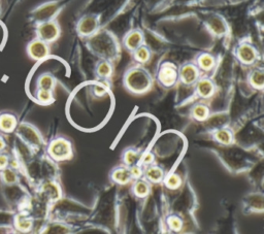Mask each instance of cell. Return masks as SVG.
I'll list each match as a JSON object with an SVG mask.
<instances>
[{
	"label": "cell",
	"instance_id": "cell-9",
	"mask_svg": "<svg viewBox=\"0 0 264 234\" xmlns=\"http://www.w3.org/2000/svg\"><path fill=\"white\" fill-rule=\"evenodd\" d=\"M19 135L23 138V140L30 145L31 148H40L43 144V138L34 127L28 124H22L18 128Z\"/></svg>",
	"mask_w": 264,
	"mask_h": 234
},
{
	"label": "cell",
	"instance_id": "cell-16",
	"mask_svg": "<svg viewBox=\"0 0 264 234\" xmlns=\"http://www.w3.org/2000/svg\"><path fill=\"white\" fill-rule=\"evenodd\" d=\"M142 174L150 184H160L165 178L164 169L157 164H150L145 166Z\"/></svg>",
	"mask_w": 264,
	"mask_h": 234
},
{
	"label": "cell",
	"instance_id": "cell-24",
	"mask_svg": "<svg viewBox=\"0 0 264 234\" xmlns=\"http://www.w3.org/2000/svg\"><path fill=\"white\" fill-rule=\"evenodd\" d=\"M207 25L209 29L214 33L215 35H224L227 30V26L224 23V20H222L219 17H212L208 20Z\"/></svg>",
	"mask_w": 264,
	"mask_h": 234
},
{
	"label": "cell",
	"instance_id": "cell-13",
	"mask_svg": "<svg viewBox=\"0 0 264 234\" xmlns=\"http://www.w3.org/2000/svg\"><path fill=\"white\" fill-rule=\"evenodd\" d=\"M244 210L245 213H263V194L259 192H254L249 194L244 199Z\"/></svg>",
	"mask_w": 264,
	"mask_h": 234
},
{
	"label": "cell",
	"instance_id": "cell-25",
	"mask_svg": "<svg viewBox=\"0 0 264 234\" xmlns=\"http://www.w3.org/2000/svg\"><path fill=\"white\" fill-rule=\"evenodd\" d=\"M112 72H114V68H112L110 61L102 59L100 62H98L96 66V74L99 79L107 80L112 75Z\"/></svg>",
	"mask_w": 264,
	"mask_h": 234
},
{
	"label": "cell",
	"instance_id": "cell-28",
	"mask_svg": "<svg viewBox=\"0 0 264 234\" xmlns=\"http://www.w3.org/2000/svg\"><path fill=\"white\" fill-rule=\"evenodd\" d=\"M0 178H2V181L7 185H15L19 183V173L17 172V170L11 166L5 168L4 170L0 171Z\"/></svg>",
	"mask_w": 264,
	"mask_h": 234
},
{
	"label": "cell",
	"instance_id": "cell-8",
	"mask_svg": "<svg viewBox=\"0 0 264 234\" xmlns=\"http://www.w3.org/2000/svg\"><path fill=\"white\" fill-rule=\"evenodd\" d=\"M27 54L35 61L44 60L50 55V46L40 38H35L27 46Z\"/></svg>",
	"mask_w": 264,
	"mask_h": 234
},
{
	"label": "cell",
	"instance_id": "cell-36",
	"mask_svg": "<svg viewBox=\"0 0 264 234\" xmlns=\"http://www.w3.org/2000/svg\"><path fill=\"white\" fill-rule=\"evenodd\" d=\"M6 147H7V142L4 138V136L0 135V152H3L6 149Z\"/></svg>",
	"mask_w": 264,
	"mask_h": 234
},
{
	"label": "cell",
	"instance_id": "cell-20",
	"mask_svg": "<svg viewBox=\"0 0 264 234\" xmlns=\"http://www.w3.org/2000/svg\"><path fill=\"white\" fill-rule=\"evenodd\" d=\"M18 126L17 118L12 113L0 114V130L5 133H11L16 130Z\"/></svg>",
	"mask_w": 264,
	"mask_h": 234
},
{
	"label": "cell",
	"instance_id": "cell-32",
	"mask_svg": "<svg viewBox=\"0 0 264 234\" xmlns=\"http://www.w3.org/2000/svg\"><path fill=\"white\" fill-rule=\"evenodd\" d=\"M36 99L42 104H50L54 100L53 91L50 90H43V89H37L36 92Z\"/></svg>",
	"mask_w": 264,
	"mask_h": 234
},
{
	"label": "cell",
	"instance_id": "cell-27",
	"mask_svg": "<svg viewBox=\"0 0 264 234\" xmlns=\"http://www.w3.org/2000/svg\"><path fill=\"white\" fill-rule=\"evenodd\" d=\"M140 160H141L140 154L134 149L126 150V152L124 153L123 161H124L125 165H127L129 167L140 166Z\"/></svg>",
	"mask_w": 264,
	"mask_h": 234
},
{
	"label": "cell",
	"instance_id": "cell-15",
	"mask_svg": "<svg viewBox=\"0 0 264 234\" xmlns=\"http://www.w3.org/2000/svg\"><path fill=\"white\" fill-rule=\"evenodd\" d=\"M215 83L209 77H201L195 83L196 95L201 99H210L215 95Z\"/></svg>",
	"mask_w": 264,
	"mask_h": 234
},
{
	"label": "cell",
	"instance_id": "cell-21",
	"mask_svg": "<svg viewBox=\"0 0 264 234\" xmlns=\"http://www.w3.org/2000/svg\"><path fill=\"white\" fill-rule=\"evenodd\" d=\"M132 191H133L135 197L145 198L151 193V184L145 179L137 178L133 184Z\"/></svg>",
	"mask_w": 264,
	"mask_h": 234
},
{
	"label": "cell",
	"instance_id": "cell-12",
	"mask_svg": "<svg viewBox=\"0 0 264 234\" xmlns=\"http://www.w3.org/2000/svg\"><path fill=\"white\" fill-rule=\"evenodd\" d=\"M237 57L245 65H252L258 60V52L256 48L249 43H242L237 48Z\"/></svg>",
	"mask_w": 264,
	"mask_h": 234
},
{
	"label": "cell",
	"instance_id": "cell-31",
	"mask_svg": "<svg viewBox=\"0 0 264 234\" xmlns=\"http://www.w3.org/2000/svg\"><path fill=\"white\" fill-rule=\"evenodd\" d=\"M163 183L167 189L177 190L182 186V177L179 173H170L164 178Z\"/></svg>",
	"mask_w": 264,
	"mask_h": 234
},
{
	"label": "cell",
	"instance_id": "cell-11",
	"mask_svg": "<svg viewBox=\"0 0 264 234\" xmlns=\"http://www.w3.org/2000/svg\"><path fill=\"white\" fill-rule=\"evenodd\" d=\"M110 179L117 185L125 186L136 180L131 167L127 165H119L110 171Z\"/></svg>",
	"mask_w": 264,
	"mask_h": 234
},
{
	"label": "cell",
	"instance_id": "cell-22",
	"mask_svg": "<svg viewBox=\"0 0 264 234\" xmlns=\"http://www.w3.org/2000/svg\"><path fill=\"white\" fill-rule=\"evenodd\" d=\"M196 65L199 68V70L210 72L216 66V58L209 53H202L197 57Z\"/></svg>",
	"mask_w": 264,
	"mask_h": 234
},
{
	"label": "cell",
	"instance_id": "cell-26",
	"mask_svg": "<svg viewBox=\"0 0 264 234\" xmlns=\"http://www.w3.org/2000/svg\"><path fill=\"white\" fill-rule=\"evenodd\" d=\"M249 83L256 90H262L264 87V74L261 68H255L249 75Z\"/></svg>",
	"mask_w": 264,
	"mask_h": 234
},
{
	"label": "cell",
	"instance_id": "cell-35",
	"mask_svg": "<svg viewBox=\"0 0 264 234\" xmlns=\"http://www.w3.org/2000/svg\"><path fill=\"white\" fill-rule=\"evenodd\" d=\"M10 166V157L8 155L0 152V171Z\"/></svg>",
	"mask_w": 264,
	"mask_h": 234
},
{
	"label": "cell",
	"instance_id": "cell-7",
	"mask_svg": "<svg viewBox=\"0 0 264 234\" xmlns=\"http://www.w3.org/2000/svg\"><path fill=\"white\" fill-rule=\"evenodd\" d=\"M200 70L196 64L187 63L179 70V80L186 86H193L198 81Z\"/></svg>",
	"mask_w": 264,
	"mask_h": 234
},
{
	"label": "cell",
	"instance_id": "cell-17",
	"mask_svg": "<svg viewBox=\"0 0 264 234\" xmlns=\"http://www.w3.org/2000/svg\"><path fill=\"white\" fill-rule=\"evenodd\" d=\"M144 42L143 33L140 30H132L128 32L124 38V46L127 50L133 52L138 47L142 46Z\"/></svg>",
	"mask_w": 264,
	"mask_h": 234
},
{
	"label": "cell",
	"instance_id": "cell-18",
	"mask_svg": "<svg viewBox=\"0 0 264 234\" xmlns=\"http://www.w3.org/2000/svg\"><path fill=\"white\" fill-rule=\"evenodd\" d=\"M14 226L20 232H29L33 227V217L28 212H20L14 218Z\"/></svg>",
	"mask_w": 264,
	"mask_h": 234
},
{
	"label": "cell",
	"instance_id": "cell-19",
	"mask_svg": "<svg viewBox=\"0 0 264 234\" xmlns=\"http://www.w3.org/2000/svg\"><path fill=\"white\" fill-rule=\"evenodd\" d=\"M213 137L218 143L225 145V147L231 145V143L234 141L233 131L230 128L225 127V126L215 129L214 133H213Z\"/></svg>",
	"mask_w": 264,
	"mask_h": 234
},
{
	"label": "cell",
	"instance_id": "cell-30",
	"mask_svg": "<svg viewBox=\"0 0 264 234\" xmlns=\"http://www.w3.org/2000/svg\"><path fill=\"white\" fill-rule=\"evenodd\" d=\"M134 60L139 64H145L151 59V51L146 46H140L133 51Z\"/></svg>",
	"mask_w": 264,
	"mask_h": 234
},
{
	"label": "cell",
	"instance_id": "cell-2",
	"mask_svg": "<svg viewBox=\"0 0 264 234\" xmlns=\"http://www.w3.org/2000/svg\"><path fill=\"white\" fill-rule=\"evenodd\" d=\"M92 40H90L92 50L98 56H101L104 60L110 61L115 58L118 52L117 42H115L112 36L107 32H100L93 34Z\"/></svg>",
	"mask_w": 264,
	"mask_h": 234
},
{
	"label": "cell",
	"instance_id": "cell-14",
	"mask_svg": "<svg viewBox=\"0 0 264 234\" xmlns=\"http://www.w3.org/2000/svg\"><path fill=\"white\" fill-rule=\"evenodd\" d=\"M99 20L96 16L88 15L81 19L78 24V31L83 36H91L98 30Z\"/></svg>",
	"mask_w": 264,
	"mask_h": 234
},
{
	"label": "cell",
	"instance_id": "cell-5",
	"mask_svg": "<svg viewBox=\"0 0 264 234\" xmlns=\"http://www.w3.org/2000/svg\"><path fill=\"white\" fill-rule=\"evenodd\" d=\"M157 80L164 88L173 87L179 81V70L175 65L170 62L163 63L158 70Z\"/></svg>",
	"mask_w": 264,
	"mask_h": 234
},
{
	"label": "cell",
	"instance_id": "cell-23",
	"mask_svg": "<svg viewBox=\"0 0 264 234\" xmlns=\"http://www.w3.org/2000/svg\"><path fill=\"white\" fill-rule=\"evenodd\" d=\"M191 114L197 122H207L211 116L210 107L204 103H197L192 107Z\"/></svg>",
	"mask_w": 264,
	"mask_h": 234
},
{
	"label": "cell",
	"instance_id": "cell-6",
	"mask_svg": "<svg viewBox=\"0 0 264 234\" xmlns=\"http://www.w3.org/2000/svg\"><path fill=\"white\" fill-rule=\"evenodd\" d=\"M39 198L45 202H56L61 198V189L54 181H47L40 188Z\"/></svg>",
	"mask_w": 264,
	"mask_h": 234
},
{
	"label": "cell",
	"instance_id": "cell-29",
	"mask_svg": "<svg viewBox=\"0 0 264 234\" xmlns=\"http://www.w3.org/2000/svg\"><path fill=\"white\" fill-rule=\"evenodd\" d=\"M55 86H56V80L55 77L50 73L42 74L39 77V80H37V89L53 91Z\"/></svg>",
	"mask_w": 264,
	"mask_h": 234
},
{
	"label": "cell",
	"instance_id": "cell-10",
	"mask_svg": "<svg viewBox=\"0 0 264 234\" xmlns=\"http://www.w3.org/2000/svg\"><path fill=\"white\" fill-rule=\"evenodd\" d=\"M59 5L57 3H49L41 6L32 13V18L37 23L54 20V17L59 13Z\"/></svg>",
	"mask_w": 264,
	"mask_h": 234
},
{
	"label": "cell",
	"instance_id": "cell-3",
	"mask_svg": "<svg viewBox=\"0 0 264 234\" xmlns=\"http://www.w3.org/2000/svg\"><path fill=\"white\" fill-rule=\"evenodd\" d=\"M49 157L56 161H66L72 158L73 149L71 142L64 137H57L53 139L48 147Z\"/></svg>",
	"mask_w": 264,
	"mask_h": 234
},
{
	"label": "cell",
	"instance_id": "cell-4",
	"mask_svg": "<svg viewBox=\"0 0 264 234\" xmlns=\"http://www.w3.org/2000/svg\"><path fill=\"white\" fill-rule=\"evenodd\" d=\"M60 32H61L60 26L54 20L37 24V28H36L37 38H40V40L44 41L47 44L56 42L60 36Z\"/></svg>",
	"mask_w": 264,
	"mask_h": 234
},
{
	"label": "cell",
	"instance_id": "cell-34",
	"mask_svg": "<svg viewBox=\"0 0 264 234\" xmlns=\"http://www.w3.org/2000/svg\"><path fill=\"white\" fill-rule=\"evenodd\" d=\"M166 224H167V226L169 227L170 230L175 231V232L181 231L182 228H183V220L178 215L172 214V215L168 216L167 219H166Z\"/></svg>",
	"mask_w": 264,
	"mask_h": 234
},
{
	"label": "cell",
	"instance_id": "cell-1",
	"mask_svg": "<svg viewBox=\"0 0 264 234\" xmlns=\"http://www.w3.org/2000/svg\"><path fill=\"white\" fill-rule=\"evenodd\" d=\"M124 84L131 93L144 94L152 88L153 79L146 69L133 67L126 72Z\"/></svg>",
	"mask_w": 264,
	"mask_h": 234
},
{
	"label": "cell",
	"instance_id": "cell-33",
	"mask_svg": "<svg viewBox=\"0 0 264 234\" xmlns=\"http://www.w3.org/2000/svg\"><path fill=\"white\" fill-rule=\"evenodd\" d=\"M70 230L69 227L64 225L62 222H52L49 224L46 228L45 231L46 233H68Z\"/></svg>",
	"mask_w": 264,
	"mask_h": 234
}]
</instances>
